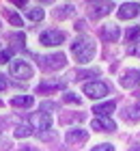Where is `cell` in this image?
I'll return each instance as SVG.
<instances>
[{
	"label": "cell",
	"instance_id": "cell-1",
	"mask_svg": "<svg viewBox=\"0 0 140 151\" xmlns=\"http://www.w3.org/2000/svg\"><path fill=\"white\" fill-rule=\"evenodd\" d=\"M95 41L90 37H78L71 43V54L75 56V60H78L80 65H86L88 60H93L95 56Z\"/></svg>",
	"mask_w": 140,
	"mask_h": 151
},
{
	"label": "cell",
	"instance_id": "cell-2",
	"mask_svg": "<svg viewBox=\"0 0 140 151\" xmlns=\"http://www.w3.org/2000/svg\"><path fill=\"white\" fill-rule=\"evenodd\" d=\"M82 91L90 99H101V97H106V95H108V84H103V82H99V80L86 82V84L82 86Z\"/></svg>",
	"mask_w": 140,
	"mask_h": 151
},
{
	"label": "cell",
	"instance_id": "cell-3",
	"mask_svg": "<svg viewBox=\"0 0 140 151\" xmlns=\"http://www.w3.org/2000/svg\"><path fill=\"white\" fill-rule=\"evenodd\" d=\"M9 71L13 78H17V80H28V78H32V67L26 63V60H13V63L9 65Z\"/></svg>",
	"mask_w": 140,
	"mask_h": 151
},
{
	"label": "cell",
	"instance_id": "cell-4",
	"mask_svg": "<svg viewBox=\"0 0 140 151\" xmlns=\"http://www.w3.org/2000/svg\"><path fill=\"white\" fill-rule=\"evenodd\" d=\"M67 63V58H65V54H47V56H41L39 58V65L41 67H45V69H62Z\"/></svg>",
	"mask_w": 140,
	"mask_h": 151
},
{
	"label": "cell",
	"instance_id": "cell-5",
	"mask_svg": "<svg viewBox=\"0 0 140 151\" xmlns=\"http://www.w3.org/2000/svg\"><path fill=\"white\" fill-rule=\"evenodd\" d=\"M41 45H47V47H54V45H60L62 41H65V32H60V30H45V32H41Z\"/></svg>",
	"mask_w": 140,
	"mask_h": 151
},
{
	"label": "cell",
	"instance_id": "cell-6",
	"mask_svg": "<svg viewBox=\"0 0 140 151\" xmlns=\"http://www.w3.org/2000/svg\"><path fill=\"white\" fill-rule=\"evenodd\" d=\"M30 123L34 125V129H41V132H45V129H50L52 127V116L47 114V112H34L30 116Z\"/></svg>",
	"mask_w": 140,
	"mask_h": 151
},
{
	"label": "cell",
	"instance_id": "cell-7",
	"mask_svg": "<svg viewBox=\"0 0 140 151\" xmlns=\"http://www.w3.org/2000/svg\"><path fill=\"white\" fill-rule=\"evenodd\" d=\"M140 84V71L138 69H127L121 76V86L123 88H136Z\"/></svg>",
	"mask_w": 140,
	"mask_h": 151
},
{
	"label": "cell",
	"instance_id": "cell-8",
	"mask_svg": "<svg viewBox=\"0 0 140 151\" xmlns=\"http://www.w3.org/2000/svg\"><path fill=\"white\" fill-rule=\"evenodd\" d=\"M86 138H88L86 129H80V127L69 129V132H67V136H65V140L69 142V145H82V142H86Z\"/></svg>",
	"mask_w": 140,
	"mask_h": 151
},
{
	"label": "cell",
	"instance_id": "cell-9",
	"mask_svg": "<svg viewBox=\"0 0 140 151\" xmlns=\"http://www.w3.org/2000/svg\"><path fill=\"white\" fill-rule=\"evenodd\" d=\"M138 13H140L138 2H125V4H121V9H118V17L121 19H131V17H136Z\"/></svg>",
	"mask_w": 140,
	"mask_h": 151
},
{
	"label": "cell",
	"instance_id": "cell-10",
	"mask_svg": "<svg viewBox=\"0 0 140 151\" xmlns=\"http://www.w3.org/2000/svg\"><path fill=\"white\" fill-rule=\"evenodd\" d=\"M93 129H97V132H112V129H116V125L108 116H97V119H93Z\"/></svg>",
	"mask_w": 140,
	"mask_h": 151
},
{
	"label": "cell",
	"instance_id": "cell-11",
	"mask_svg": "<svg viewBox=\"0 0 140 151\" xmlns=\"http://www.w3.org/2000/svg\"><path fill=\"white\" fill-rule=\"evenodd\" d=\"M121 37V32H118V26H114V24H106L101 28V39L103 41H110V43H114V41Z\"/></svg>",
	"mask_w": 140,
	"mask_h": 151
},
{
	"label": "cell",
	"instance_id": "cell-12",
	"mask_svg": "<svg viewBox=\"0 0 140 151\" xmlns=\"http://www.w3.org/2000/svg\"><path fill=\"white\" fill-rule=\"evenodd\" d=\"M112 9H114L112 2H95V4H90V15L101 17V15H106V13H110Z\"/></svg>",
	"mask_w": 140,
	"mask_h": 151
},
{
	"label": "cell",
	"instance_id": "cell-13",
	"mask_svg": "<svg viewBox=\"0 0 140 151\" xmlns=\"http://www.w3.org/2000/svg\"><path fill=\"white\" fill-rule=\"evenodd\" d=\"M114 108H116L114 101H103V104L93 106V112H95L97 116H110L112 112H114Z\"/></svg>",
	"mask_w": 140,
	"mask_h": 151
},
{
	"label": "cell",
	"instance_id": "cell-14",
	"mask_svg": "<svg viewBox=\"0 0 140 151\" xmlns=\"http://www.w3.org/2000/svg\"><path fill=\"white\" fill-rule=\"evenodd\" d=\"M58 88H65V82H62V80L41 82V84L37 86V93H52V91H58Z\"/></svg>",
	"mask_w": 140,
	"mask_h": 151
},
{
	"label": "cell",
	"instance_id": "cell-15",
	"mask_svg": "<svg viewBox=\"0 0 140 151\" xmlns=\"http://www.w3.org/2000/svg\"><path fill=\"white\" fill-rule=\"evenodd\" d=\"M32 95H17V97H13L11 99V104L15 106V108H30L32 106Z\"/></svg>",
	"mask_w": 140,
	"mask_h": 151
},
{
	"label": "cell",
	"instance_id": "cell-16",
	"mask_svg": "<svg viewBox=\"0 0 140 151\" xmlns=\"http://www.w3.org/2000/svg\"><path fill=\"white\" fill-rule=\"evenodd\" d=\"M73 13V6L71 4H62V6H58V9L54 11V17L56 19H62V17H69Z\"/></svg>",
	"mask_w": 140,
	"mask_h": 151
},
{
	"label": "cell",
	"instance_id": "cell-17",
	"mask_svg": "<svg viewBox=\"0 0 140 151\" xmlns=\"http://www.w3.org/2000/svg\"><path fill=\"white\" fill-rule=\"evenodd\" d=\"M43 9H28L26 11V17L28 19H32V22H41V19H43Z\"/></svg>",
	"mask_w": 140,
	"mask_h": 151
},
{
	"label": "cell",
	"instance_id": "cell-18",
	"mask_svg": "<svg viewBox=\"0 0 140 151\" xmlns=\"http://www.w3.org/2000/svg\"><path fill=\"white\" fill-rule=\"evenodd\" d=\"M4 15H6V19H9L13 26H22V24H24V22H22V17H19L15 11H11V9H4Z\"/></svg>",
	"mask_w": 140,
	"mask_h": 151
},
{
	"label": "cell",
	"instance_id": "cell-19",
	"mask_svg": "<svg viewBox=\"0 0 140 151\" xmlns=\"http://www.w3.org/2000/svg\"><path fill=\"white\" fill-rule=\"evenodd\" d=\"M140 37V26H131V28H127V32H125V41L127 43H131L134 39Z\"/></svg>",
	"mask_w": 140,
	"mask_h": 151
},
{
	"label": "cell",
	"instance_id": "cell-20",
	"mask_svg": "<svg viewBox=\"0 0 140 151\" xmlns=\"http://www.w3.org/2000/svg\"><path fill=\"white\" fill-rule=\"evenodd\" d=\"M28 136H32V129L28 125H17L15 127V138H28Z\"/></svg>",
	"mask_w": 140,
	"mask_h": 151
},
{
	"label": "cell",
	"instance_id": "cell-21",
	"mask_svg": "<svg viewBox=\"0 0 140 151\" xmlns=\"http://www.w3.org/2000/svg\"><path fill=\"white\" fill-rule=\"evenodd\" d=\"M62 99H65L67 104H75V106L80 104V97H78L75 93H65V95H62Z\"/></svg>",
	"mask_w": 140,
	"mask_h": 151
},
{
	"label": "cell",
	"instance_id": "cell-22",
	"mask_svg": "<svg viewBox=\"0 0 140 151\" xmlns=\"http://www.w3.org/2000/svg\"><path fill=\"white\" fill-rule=\"evenodd\" d=\"M125 119H140V108H129V110H125Z\"/></svg>",
	"mask_w": 140,
	"mask_h": 151
},
{
	"label": "cell",
	"instance_id": "cell-23",
	"mask_svg": "<svg viewBox=\"0 0 140 151\" xmlns=\"http://www.w3.org/2000/svg\"><path fill=\"white\" fill-rule=\"evenodd\" d=\"M11 41H15V47H19L26 41V37L22 35V32H15V35H11Z\"/></svg>",
	"mask_w": 140,
	"mask_h": 151
},
{
	"label": "cell",
	"instance_id": "cell-24",
	"mask_svg": "<svg viewBox=\"0 0 140 151\" xmlns=\"http://www.w3.org/2000/svg\"><path fill=\"white\" fill-rule=\"evenodd\" d=\"M6 60H11V50L0 52V65H6Z\"/></svg>",
	"mask_w": 140,
	"mask_h": 151
},
{
	"label": "cell",
	"instance_id": "cell-25",
	"mask_svg": "<svg viewBox=\"0 0 140 151\" xmlns=\"http://www.w3.org/2000/svg\"><path fill=\"white\" fill-rule=\"evenodd\" d=\"M93 151H114V147H112V145H108V142H103V145H97V147H93Z\"/></svg>",
	"mask_w": 140,
	"mask_h": 151
},
{
	"label": "cell",
	"instance_id": "cell-26",
	"mask_svg": "<svg viewBox=\"0 0 140 151\" xmlns=\"http://www.w3.org/2000/svg\"><path fill=\"white\" fill-rule=\"evenodd\" d=\"M56 108V104H52V101H43L41 104V112H45V110H54Z\"/></svg>",
	"mask_w": 140,
	"mask_h": 151
},
{
	"label": "cell",
	"instance_id": "cell-27",
	"mask_svg": "<svg viewBox=\"0 0 140 151\" xmlns=\"http://www.w3.org/2000/svg\"><path fill=\"white\" fill-rule=\"evenodd\" d=\"M75 28H78V30H84V28H86V22H84V19H78V22H75Z\"/></svg>",
	"mask_w": 140,
	"mask_h": 151
},
{
	"label": "cell",
	"instance_id": "cell-28",
	"mask_svg": "<svg viewBox=\"0 0 140 151\" xmlns=\"http://www.w3.org/2000/svg\"><path fill=\"white\" fill-rule=\"evenodd\" d=\"M129 52H131V54H136V56L140 58V41H138V45H134V47H131Z\"/></svg>",
	"mask_w": 140,
	"mask_h": 151
},
{
	"label": "cell",
	"instance_id": "cell-29",
	"mask_svg": "<svg viewBox=\"0 0 140 151\" xmlns=\"http://www.w3.org/2000/svg\"><path fill=\"white\" fill-rule=\"evenodd\" d=\"M4 88H6V78L0 76V91H4Z\"/></svg>",
	"mask_w": 140,
	"mask_h": 151
},
{
	"label": "cell",
	"instance_id": "cell-30",
	"mask_svg": "<svg viewBox=\"0 0 140 151\" xmlns=\"http://www.w3.org/2000/svg\"><path fill=\"white\" fill-rule=\"evenodd\" d=\"M39 136H41V138H45V140H47V138H52L54 134H52V132H39Z\"/></svg>",
	"mask_w": 140,
	"mask_h": 151
},
{
	"label": "cell",
	"instance_id": "cell-31",
	"mask_svg": "<svg viewBox=\"0 0 140 151\" xmlns=\"http://www.w3.org/2000/svg\"><path fill=\"white\" fill-rule=\"evenodd\" d=\"M0 106H2V101H0Z\"/></svg>",
	"mask_w": 140,
	"mask_h": 151
}]
</instances>
